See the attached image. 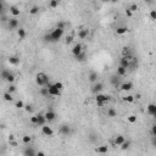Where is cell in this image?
Returning a JSON list of instances; mask_svg holds the SVG:
<instances>
[{"mask_svg":"<svg viewBox=\"0 0 156 156\" xmlns=\"http://www.w3.org/2000/svg\"><path fill=\"white\" fill-rule=\"evenodd\" d=\"M35 82H37V84H38L39 87H46V86L49 84V78H48V76H46L45 73L39 72V73H37V76H35Z\"/></svg>","mask_w":156,"mask_h":156,"instance_id":"obj_1","label":"cell"},{"mask_svg":"<svg viewBox=\"0 0 156 156\" xmlns=\"http://www.w3.org/2000/svg\"><path fill=\"white\" fill-rule=\"evenodd\" d=\"M95 100H96V104H98V106H100V107H103V106H105V105H107V103L111 100L110 99V96L109 95H105V94H96V98H95Z\"/></svg>","mask_w":156,"mask_h":156,"instance_id":"obj_2","label":"cell"},{"mask_svg":"<svg viewBox=\"0 0 156 156\" xmlns=\"http://www.w3.org/2000/svg\"><path fill=\"white\" fill-rule=\"evenodd\" d=\"M122 57H124V59H127L129 62L133 60V57H134V52H133V50L129 48V46H124L123 49H122Z\"/></svg>","mask_w":156,"mask_h":156,"instance_id":"obj_3","label":"cell"},{"mask_svg":"<svg viewBox=\"0 0 156 156\" xmlns=\"http://www.w3.org/2000/svg\"><path fill=\"white\" fill-rule=\"evenodd\" d=\"M50 34V38H51V42H57L61 37H62V34H63V29H60V28H55L52 32H50L49 33Z\"/></svg>","mask_w":156,"mask_h":156,"instance_id":"obj_4","label":"cell"},{"mask_svg":"<svg viewBox=\"0 0 156 156\" xmlns=\"http://www.w3.org/2000/svg\"><path fill=\"white\" fill-rule=\"evenodd\" d=\"M48 87V90H49V95H51V96H59L60 94H61V92L54 86V84H48L46 86Z\"/></svg>","mask_w":156,"mask_h":156,"instance_id":"obj_5","label":"cell"},{"mask_svg":"<svg viewBox=\"0 0 156 156\" xmlns=\"http://www.w3.org/2000/svg\"><path fill=\"white\" fill-rule=\"evenodd\" d=\"M8 27H9V29H16V28L18 27V21H17V18H16V17L10 18L9 22H8Z\"/></svg>","mask_w":156,"mask_h":156,"instance_id":"obj_6","label":"cell"},{"mask_svg":"<svg viewBox=\"0 0 156 156\" xmlns=\"http://www.w3.org/2000/svg\"><path fill=\"white\" fill-rule=\"evenodd\" d=\"M84 48H86V46H84V45H82V44H76V45L72 48V54L76 56V55H78V54H79L82 50H86Z\"/></svg>","mask_w":156,"mask_h":156,"instance_id":"obj_7","label":"cell"},{"mask_svg":"<svg viewBox=\"0 0 156 156\" xmlns=\"http://www.w3.org/2000/svg\"><path fill=\"white\" fill-rule=\"evenodd\" d=\"M44 116H45V120L49 121V122H51V121H54V120L56 118V113H55L54 111H51V110H48Z\"/></svg>","mask_w":156,"mask_h":156,"instance_id":"obj_8","label":"cell"},{"mask_svg":"<svg viewBox=\"0 0 156 156\" xmlns=\"http://www.w3.org/2000/svg\"><path fill=\"white\" fill-rule=\"evenodd\" d=\"M42 133L44 134V135H46V137H51L52 135V129L49 127V126H42Z\"/></svg>","mask_w":156,"mask_h":156,"instance_id":"obj_9","label":"cell"},{"mask_svg":"<svg viewBox=\"0 0 156 156\" xmlns=\"http://www.w3.org/2000/svg\"><path fill=\"white\" fill-rule=\"evenodd\" d=\"M103 89H104V84H103V83H95L94 87H93V89H92V92H93L94 94H99Z\"/></svg>","mask_w":156,"mask_h":156,"instance_id":"obj_10","label":"cell"},{"mask_svg":"<svg viewBox=\"0 0 156 156\" xmlns=\"http://www.w3.org/2000/svg\"><path fill=\"white\" fill-rule=\"evenodd\" d=\"M132 89H133V83L132 82H126L121 86V90H123V92H129Z\"/></svg>","mask_w":156,"mask_h":156,"instance_id":"obj_11","label":"cell"},{"mask_svg":"<svg viewBox=\"0 0 156 156\" xmlns=\"http://www.w3.org/2000/svg\"><path fill=\"white\" fill-rule=\"evenodd\" d=\"M45 122H46V120H45V116L44 115H38L37 116V126L42 127V126L45 124Z\"/></svg>","mask_w":156,"mask_h":156,"instance_id":"obj_12","label":"cell"},{"mask_svg":"<svg viewBox=\"0 0 156 156\" xmlns=\"http://www.w3.org/2000/svg\"><path fill=\"white\" fill-rule=\"evenodd\" d=\"M88 35H89V29H88V28L81 29L79 32H78V37H79L81 39H86Z\"/></svg>","mask_w":156,"mask_h":156,"instance_id":"obj_13","label":"cell"},{"mask_svg":"<svg viewBox=\"0 0 156 156\" xmlns=\"http://www.w3.org/2000/svg\"><path fill=\"white\" fill-rule=\"evenodd\" d=\"M86 56H87L86 50H82L78 55H76V60H77V61H79V62H83V61L86 60Z\"/></svg>","mask_w":156,"mask_h":156,"instance_id":"obj_14","label":"cell"},{"mask_svg":"<svg viewBox=\"0 0 156 156\" xmlns=\"http://www.w3.org/2000/svg\"><path fill=\"white\" fill-rule=\"evenodd\" d=\"M60 133H61V134H63V135H68V134L71 133V128H69L68 126L63 124V126H61V127H60Z\"/></svg>","mask_w":156,"mask_h":156,"instance_id":"obj_15","label":"cell"},{"mask_svg":"<svg viewBox=\"0 0 156 156\" xmlns=\"http://www.w3.org/2000/svg\"><path fill=\"white\" fill-rule=\"evenodd\" d=\"M10 12L12 14L14 17H17V16H20V14H21V11H20V9H18L17 6H11V8H10Z\"/></svg>","mask_w":156,"mask_h":156,"instance_id":"obj_16","label":"cell"},{"mask_svg":"<svg viewBox=\"0 0 156 156\" xmlns=\"http://www.w3.org/2000/svg\"><path fill=\"white\" fill-rule=\"evenodd\" d=\"M147 112L150 113V115H152V116H155L156 115V105H154V104H150V105H147Z\"/></svg>","mask_w":156,"mask_h":156,"instance_id":"obj_17","label":"cell"},{"mask_svg":"<svg viewBox=\"0 0 156 156\" xmlns=\"http://www.w3.org/2000/svg\"><path fill=\"white\" fill-rule=\"evenodd\" d=\"M88 78H89V81H90V82H96V81H98V78H99V76H98V73H96V72H90V73H89V76H88Z\"/></svg>","mask_w":156,"mask_h":156,"instance_id":"obj_18","label":"cell"},{"mask_svg":"<svg viewBox=\"0 0 156 156\" xmlns=\"http://www.w3.org/2000/svg\"><path fill=\"white\" fill-rule=\"evenodd\" d=\"M23 155H26V156H34V155H37V152H35L32 147H27V149L23 151Z\"/></svg>","mask_w":156,"mask_h":156,"instance_id":"obj_19","label":"cell"},{"mask_svg":"<svg viewBox=\"0 0 156 156\" xmlns=\"http://www.w3.org/2000/svg\"><path fill=\"white\" fill-rule=\"evenodd\" d=\"M9 62L11 63V65H18L20 63V59L17 57V56H11V57H9Z\"/></svg>","mask_w":156,"mask_h":156,"instance_id":"obj_20","label":"cell"},{"mask_svg":"<svg viewBox=\"0 0 156 156\" xmlns=\"http://www.w3.org/2000/svg\"><path fill=\"white\" fill-rule=\"evenodd\" d=\"M120 66H122V67H124L126 69L129 67V61L127 60V59H124V57H122L121 59V61H120Z\"/></svg>","mask_w":156,"mask_h":156,"instance_id":"obj_21","label":"cell"},{"mask_svg":"<svg viewBox=\"0 0 156 156\" xmlns=\"http://www.w3.org/2000/svg\"><path fill=\"white\" fill-rule=\"evenodd\" d=\"M17 35H18L20 39H25V38H26V31H25V28L17 29Z\"/></svg>","mask_w":156,"mask_h":156,"instance_id":"obj_22","label":"cell"},{"mask_svg":"<svg viewBox=\"0 0 156 156\" xmlns=\"http://www.w3.org/2000/svg\"><path fill=\"white\" fill-rule=\"evenodd\" d=\"M106 115H107V117L112 118V117H116V116H117V111H116L115 109H109Z\"/></svg>","mask_w":156,"mask_h":156,"instance_id":"obj_23","label":"cell"},{"mask_svg":"<svg viewBox=\"0 0 156 156\" xmlns=\"http://www.w3.org/2000/svg\"><path fill=\"white\" fill-rule=\"evenodd\" d=\"M127 73V69L124 68V67H122V66H118V68H117V76H124Z\"/></svg>","mask_w":156,"mask_h":156,"instance_id":"obj_24","label":"cell"},{"mask_svg":"<svg viewBox=\"0 0 156 156\" xmlns=\"http://www.w3.org/2000/svg\"><path fill=\"white\" fill-rule=\"evenodd\" d=\"M127 32H128V28H127V27H118V28L116 29V33H117V34H121V35L124 34V33H127Z\"/></svg>","mask_w":156,"mask_h":156,"instance_id":"obj_25","label":"cell"},{"mask_svg":"<svg viewBox=\"0 0 156 156\" xmlns=\"http://www.w3.org/2000/svg\"><path fill=\"white\" fill-rule=\"evenodd\" d=\"M123 141H124V137L123 135H117L116 139H115V144L116 145H121Z\"/></svg>","mask_w":156,"mask_h":156,"instance_id":"obj_26","label":"cell"},{"mask_svg":"<svg viewBox=\"0 0 156 156\" xmlns=\"http://www.w3.org/2000/svg\"><path fill=\"white\" fill-rule=\"evenodd\" d=\"M107 150H109V149H107V146H99L95 151H96L98 154H106V152H107Z\"/></svg>","mask_w":156,"mask_h":156,"instance_id":"obj_27","label":"cell"},{"mask_svg":"<svg viewBox=\"0 0 156 156\" xmlns=\"http://www.w3.org/2000/svg\"><path fill=\"white\" fill-rule=\"evenodd\" d=\"M118 81H120L118 76H112V77L110 78V82H111L113 86H117V84H118Z\"/></svg>","mask_w":156,"mask_h":156,"instance_id":"obj_28","label":"cell"},{"mask_svg":"<svg viewBox=\"0 0 156 156\" xmlns=\"http://www.w3.org/2000/svg\"><path fill=\"white\" fill-rule=\"evenodd\" d=\"M9 74H10V71H9V69H3L1 73H0V77H1L3 79H6Z\"/></svg>","mask_w":156,"mask_h":156,"instance_id":"obj_29","label":"cell"},{"mask_svg":"<svg viewBox=\"0 0 156 156\" xmlns=\"http://www.w3.org/2000/svg\"><path fill=\"white\" fill-rule=\"evenodd\" d=\"M12 94L11 93H9V92H6L5 94H4V100L5 101H12Z\"/></svg>","mask_w":156,"mask_h":156,"instance_id":"obj_30","label":"cell"},{"mask_svg":"<svg viewBox=\"0 0 156 156\" xmlns=\"http://www.w3.org/2000/svg\"><path fill=\"white\" fill-rule=\"evenodd\" d=\"M49 6H50L51 9L57 8V6H59V0H50V4H49Z\"/></svg>","mask_w":156,"mask_h":156,"instance_id":"obj_31","label":"cell"},{"mask_svg":"<svg viewBox=\"0 0 156 156\" xmlns=\"http://www.w3.org/2000/svg\"><path fill=\"white\" fill-rule=\"evenodd\" d=\"M39 10H40L39 6H33V8L29 10V14H31V15H37V14L39 12Z\"/></svg>","mask_w":156,"mask_h":156,"instance_id":"obj_32","label":"cell"},{"mask_svg":"<svg viewBox=\"0 0 156 156\" xmlns=\"http://www.w3.org/2000/svg\"><path fill=\"white\" fill-rule=\"evenodd\" d=\"M40 94H42L43 96H48V95H49V90H48V87L40 88Z\"/></svg>","mask_w":156,"mask_h":156,"instance_id":"obj_33","label":"cell"},{"mask_svg":"<svg viewBox=\"0 0 156 156\" xmlns=\"http://www.w3.org/2000/svg\"><path fill=\"white\" fill-rule=\"evenodd\" d=\"M65 27H66V23H65L63 21H60V22H57V23H56V28L65 29Z\"/></svg>","mask_w":156,"mask_h":156,"instance_id":"obj_34","label":"cell"},{"mask_svg":"<svg viewBox=\"0 0 156 156\" xmlns=\"http://www.w3.org/2000/svg\"><path fill=\"white\" fill-rule=\"evenodd\" d=\"M129 145H130V143L124 140V141L121 144V149H122V150H126V149H128V147H129Z\"/></svg>","mask_w":156,"mask_h":156,"instance_id":"obj_35","label":"cell"},{"mask_svg":"<svg viewBox=\"0 0 156 156\" xmlns=\"http://www.w3.org/2000/svg\"><path fill=\"white\" fill-rule=\"evenodd\" d=\"M123 100H124V101H127V103H133V101H134V96H132V95H127V96H124V98H123Z\"/></svg>","mask_w":156,"mask_h":156,"instance_id":"obj_36","label":"cell"},{"mask_svg":"<svg viewBox=\"0 0 156 156\" xmlns=\"http://www.w3.org/2000/svg\"><path fill=\"white\" fill-rule=\"evenodd\" d=\"M127 120H128V122H130V123H135V122H137V116H135V115H130Z\"/></svg>","mask_w":156,"mask_h":156,"instance_id":"obj_37","label":"cell"},{"mask_svg":"<svg viewBox=\"0 0 156 156\" xmlns=\"http://www.w3.org/2000/svg\"><path fill=\"white\" fill-rule=\"evenodd\" d=\"M54 86H55L60 92H62V89H63V84H62L61 82H56V83H54Z\"/></svg>","mask_w":156,"mask_h":156,"instance_id":"obj_38","label":"cell"},{"mask_svg":"<svg viewBox=\"0 0 156 156\" xmlns=\"http://www.w3.org/2000/svg\"><path fill=\"white\" fill-rule=\"evenodd\" d=\"M6 81H8L9 83H12V82L15 81V76H14L12 73H10V74L8 76V78H6Z\"/></svg>","mask_w":156,"mask_h":156,"instance_id":"obj_39","label":"cell"},{"mask_svg":"<svg viewBox=\"0 0 156 156\" xmlns=\"http://www.w3.org/2000/svg\"><path fill=\"white\" fill-rule=\"evenodd\" d=\"M22 140H23V143H25V144H29L32 139H31V137H29V135H25V137L22 138Z\"/></svg>","mask_w":156,"mask_h":156,"instance_id":"obj_40","label":"cell"},{"mask_svg":"<svg viewBox=\"0 0 156 156\" xmlns=\"http://www.w3.org/2000/svg\"><path fill=\"white\" fill-rule=\"evenodd\" d=\"M72 42H73V35H67V37H66L65 43H66V44H71Z\"/></svg>","mask_w":156,"mask_h":156,"instance_id":"obj_41","label":"cell"},{"mask_svg":"<svg viewBox=\"0 0 156 156\" xmlns=\"http://www.w3.org/2000/svg\"><path fill=\"white\" fill-rule=\"evenodd\" d=\"M138 9H139V8H138V5H137V4H133V5L129 8V10H130L132 12H135V11H138Z\"/></svg>","mask_w":156,"mask_h":156,"instance_id":"obj_42","label":"cell"},{"mask_svg":"<svg viewBox=\"0 0 156 156\" xmlns=\"http://www.w3.org/2000/svg\"><path fill=\"white\" fill-rule=\"evenodd\" d=\"M8 92H9V93H11V94H12V93H15V92H16V87L11 84V86L9 87V89H8Z\"/></svg>","mask_w":156,"mask_h":156,"instance_id":"obj_43","label":"cell"},{"mask_svg":"<svg viewBox=\"0 0 156 156\" xmlns=\"http://www.w3.org/2000/svg\"><path fill=\"white\" fill-rule=\"evenodd\" d=\"M16 107H17V109H23V107H25V104L20 100V101H17V103H16Z\"/></svg>","mask_w":156,"mask_h":156,"instance_id":"obj_44","label":"cell"},{"mask_svg":"<svg viewBox=\"0 0 156 156\" xmlns=\"http://www.w3.org/2000/svg\"><path fill=\"white\" fill-rule=\"evenodd\" d=\"M150 17H151V20H156V11H155V10H151Z\"/></svg>","mask_w":156,"mask_h":156,"instance_id":"obj_45","label":"cell"},{"mask_svg":"<svg viewBox=\"0 0 156 156\" xmlns=\"http://www.w3.org/2000/svg\"><path fill=\"white\" fill-rule=\"evenodd\" d=\"M25 110H26L27 112H32V111H33V107H32L31 105H26V106H25Z\"/></svg>","mask_w":156,"mask_h":156,"instance_id":"obj_46","label":"cell"},{"mask_svg":"<svg viewBox=\"0 0 156 156\" xmlns=\"http://www.w3.org/2000/svg\"><path fill=\"white\" fill-rule=\"evenodd\" d=\"M31 122L34 123V124H37V116H32L31 117Z\"/></svg>","mask_w":156,"mask_h":156,"instance_id":"obj_47","label":"cell"},{"mask_svg":"<svg viewBox=\"0 0 156 156\" xmlns=\"http://www.w3.org/2000/svg\"><path fill=\"white\" fill-rule=\"evenodd\" d=\"M126 15H127L128 17H130V16H132V11H130L129 9H127V10H126Z\"/></svg>","mask_w":156,"mask_h":156,"instance_id":"obj_48","label":"cell"},{"mask_svg":"<svg viewBox=\"0 0 156 156\" xmlns=\"http://www.w3.org/2000/svg\"><path fill=\"white\" fill-rule=\"evenodd\" d=\"M3 10H4V5H3V3H1V0H0V15H1Z\"/></svg>","mask_w":156,"mask_h":156,"instance_id":"obj_49","label":"cell"},{"mask_svg":"<svg viewBox=\"0 0 156 156\" xmlns=\"http://www.w3.org/2000/svg\"><path fill=\"white\" fill-rule=\"evenodd\" d=\"M152 135L156 137V126H152Z\"/></svg>","mask_w":156,"mask_h":156,"instance_id":"obj_50","label":"cell"},{"mask_svg":"<svg viewBox=\"0 0 156 156\" xmlns=\"http://www.w3.org/2000/svg\"><path fill=\"white\" fill-rule=\"evenodd\" d=\"M10 145H11V146H17V143H16L15 140H10Z\"/></svg>","mask_w":156,"mask_h":156,"instance_id":"obj_51","label":"cell"},{"mask_svg":"<svg viewBox=\"0 0 156 156\" xmlns=\"http://www.w3.org/2000/svg\"><path fill=\"white\" fill-rule=\"evenodd\" d=\"M10 140H15V135H12V134H11V135L9 137V141H10Z\"/></svg>","mask_w":156,"mask_h":156,"instance_id":"obj_52","label":"cell"},{"mask_svg":"<svg viewBox=\"0 0 156 156\" xmlns=\"http://www.w3.org/2000/svg\"><path fill=\"white\" fill-rule=\"evenodd\" d=\"M37 155H38V156H44L45 154H44L43 151H39V152H37Z\"/></svg>","mask_w":156,"mask_h":156,"instance_id":"obj_53","label":"cell"},{"mask_svg":"<svg viewBox=\"0 0 156 156\" xmlns=\"http://www.w3.org/2000/svg\"><path fill=\"white\" fill-rule=\"evenodd\" d=\"M140 98H141L140 94H135V96H134V99H140Z\"/></svg>","mask_w":156,"mask_h":156,"instance_id":"obj_54","label":"cell"},{"mask_svg":"<svg viewBox=\"0 0 156 156\" xmlns=\"http://www.w3.org/2000/svg\"><path fill=\"white\" fill-rule=\"evenodd\" d=\"M103 1H109V0H103Z\"/></svg>","mask_w":156,"mask_h":156,"instance_id":"obj_55","label":"cell"},{"mask_svg":"<svg viewBox=\"0 0 156 156\" xmlns=\"http://www.w3.org/2000/svg\"><path fill=\"white\" fill-rule=\"evenodd\" d=\"M147 1H150V0H147Z\"/></svg>","mask_w":156,"mask_h":156,"instance_id":"obj_56","label":"cell"}]
</instances>
